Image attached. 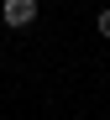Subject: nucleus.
<instances>
[{
    "mask_svg": "<svg viewBox=\"0 0 110 120\" xmlns=\"http://www.w3.org/2000/svg\"><path fill=\"white\" fill-rule=\"evenodd\" d=\"M94 31H100V37H110V5H105V11L94 16Z\"/></svg>",
    "mask_w": 110,
    "mask_h": 120,
    "instance_id": "nucleus-2",
    "label": "nucleus"
},
{
    "mask_svg": "<svg viewBox=\"0 0 110 120\" xmlns=\"http://www.w3.org/2000/svg\"><path fill=\"white\" fill-rule=\"evenodd\" d=\"M37 11H42L37 0H5V5H0V16H5V26H11V31H26V26L37 21Z\"/></svg>",
    "mask_w": 110,
    "mask_h": 120,
    "instance_id": "nucleus-1",
    "label": "nucleus"
}]
</instances>
